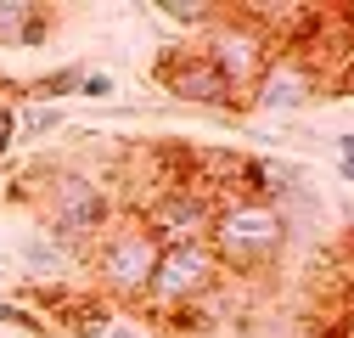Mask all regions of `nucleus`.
Returning <instances> with one entry per match:
<instances>
[{
	"instance_id": "ddd939ff",
	"label": "nucleus",
	"mask_w": 354,
	"mask_h": 338,
	"mask_svg": "<svg viewBox=\"0 0 354 338\" xmlns=\"http://www.w3.org/2000/svg\"><path fill=\"white\" fill-rule=\"evenodd\" d=\"M68 113L51 107V102H17V141H46V136H62Z\"/></svg>"
},
{
	"instance_id": "f3484780",
	"label": "nucleus",
	"mask_w": 354,
	"mask_h": 338,
	"mask_svg": "<svg viewBox=\"0 0 354 338\" xmlns=\"http://www.w3.org/2000/svg\"><path fill=\"white\" fill-rule=\"evenodd\" d=\"M332 147H337V181H348V186H354V130H348V136H337Z\"/></svg>"
},
{
	"instance_id": "9b49d317",
	"label": "nucleus",
	"mask_w": 354,
	"mask_h": 338,
	"mask_svg": "<svg viewBox=\"0 0 354 338\" xmlns=\"http://www.w3.org/2000/svg\"><path fill=\"white\" fill-rule=\"evenodd\" d=\"M107 327H118V305L102 299L96 287H79L68 299V310L57 316V332H68V338H102Z\"/></svg>"
},
{
	"instance_id": "f257e3e1",
	"label": "nucleus",
	"mask_w": 354,
	"mask_h": 338,
	"mask_svg": "<svg viewBox=\"0 0 354 338\" xmlns=\"http://www.w3.org/2000/svg\"><path fill=\"white\" fill-rule=\"evenodd\" d=\"M287 242H292V220L281 215L276 203L219 192L214 226H208V254L219 260V276H231V282L270 276L287 260Z\"/></svg>"
},
{
	"instance_id": "2eb2a0df",
	"label": "nucleus",
	"mask_w": 354,
	"mask_h": 338,
	"mask_svg": "<svg viewBox=\"0 0 354 338\" xmlns=\"http://www.w3.org/2000/svg\"><path fill=\"white\" fill-rule=\"evenodd\" d=\"M17 147V96H12V79L0 73V158Z\"/></svg>"
},
{
	"instance_id": "f03ea898",
	"label": "nucleus",
	"mask_w": 354,
	"mask_h": 338,
	"mask_svg": "<svg viewBox=\"0 0 354 338\" xmlns=\"http://www.w3.org/2000/svg\"><path fill=\"white\" fill-rule=\"evenodd\" d=\"M34 215H39V231H51L62 248H73L84 260L91 242L118 220V192L79 163H57V175L34 197Z\"/></svg>"
},
{
	"instance_id": "6e6552de",
	"label": "nucleus",
	"mask_w": 354,
	"mask_h": 338,
	"mask_svg": "<svg viewBox=\"0 0 354 338\" xmlns=\"http://www.w3.org/2000/svg\"><path fill=\"white\" fill-rule=\"evenodd\" d=\"M214 203H219V192H214V186H203V181H174V186H163V192L141 208V220H147V231H152L163 248L208 242Z\"/></svg>"
},
{
	"instance_id": "f8f14e48",
	"label": "nucleus",
	"mask_w": 354,
	"mask_h": 338,
	"mask_svg": "<svg viewBox=\"0 0 354 338\" xmlns=\"http://www.w3.org/2000/svg\"><path fill=\"white\" fill-rule=\"evenodd\" d=\"M219 12H225V6H208V0H163V6H152V17H163L174 28H192L197 39L219 23Z\"/></svg>"
},
{
	"instance_id": "7ed1b4c3",
	"label": "nucleus",
	"mask_w": 354,
	"mask_h": 338,
	"mask_svg": "<svg viewBox=\"0 0 354 338\" xmlns=\"http://www.w3.org/2000/svg\"><path fill=\"white\" fill-rule=\"evenodd\" d=\"M158 260H163V242L147 231V220L118 208V220L91 242V254H84V271H91V287L102 299H113L118 310H136L152 271H158Z\"/></svg>"
},
{
	"instance_id": "a211bd4d",
	"label": "nucleus",
	"mask_w": 354,
	"mask_h": 338,
	"mask_svg": "<svg viewBox=\"0 0 354 338\" xmlns=\"http://www.w3.org/2000/svg\"><path fill=\"white\" fill-rule=\"evenodd\" d=\"M343 287H348V299H354V231H348V242H343Z\"/></svg>"
},
{
	"instance_id": "dca6fc26",
	"label": "nucleus",
	"mask_w": 354,
	"mask_h": 338,
	"mask_svg": "<svg viewBox=\"0 0 354 338\" xmlns=\"http://www.w3.org/2000/svg\"><path fill=\"white\" fill-rule=\"evenodd\" d=\"M79 96H84V102H113V96H118V79H113L107 68H84Z\"/></svg>"
},
{
	"instance_id": "9d476101",
	"label": "nucleus",
	"mask_w": 354,
	"mask_h": 338,
	"mask_svg": "<svg viewBox=\"0 0 354 338\" xmlns=\"http://www.w3.org/2000/svg\"><path fill=\"white\" fill-rule=\"evenodd\" d=\"M73 271H84V260L73 248H62L51 231H28L23 242V282H73Z\"/></svg>"
},
{
	"instance_id": "20e7f679",
	"label": "nucleus",
	"mask_w": 354,
	"mask_h": 338,
	"mask_svg": "<svg viewBox=\"0 0 354 338\" xmlns=\"http://www.w3.org/2000/svg\"><path fill=\"white\" fill-rule=\"evenodd\" d=\"M152 79H158V91L169 102H180V107H197V113H225V118H242L248 102L231 91L225 79H219V68L197 51V39H163V46L152 51Z\"/></svg>"
},
{
	"instance_id": "423d86ee",
	"label": "nucleus",
	"mask_w": 354,
	"mask_h": 338,
	"mask_svg": "<svg viewBox=\"0 0 354 338\" xmlns=\"http://www.w3.org/2000/svg\"><path fill=\"white\" fill-rule=\"evenodd\" d=\"M197 51L219 68V79L231 84V91L248 102V91L264 79V68H270V57H276V39L264 34L259 23H248L242 17V6H225L219 12V23L197 39Z\"/></svg>"
},
{
	"instance_id": "4468645a",
	"label": "nucleus",
	"mask_w": 354,
	"mask_h": 338,
	"mask_svg": "<svg viewBox=\"0 0 354 338\" xmlns=\"http://www.w3.org/2000/svg\"><path fill=\"white\" fill-rule=\"evenodd\" d=\"M0 327H17V332H28V338H57V327L39 316L34 305H23L17 293H0Z\"/></svg>"
},
{
	"instance_id": "1a4fd4ad",
	"label": "nucleus",
	"mask_w": 354,
	"mask_h": 338,
	"mask_svg": "<svg viewBox=\"0 0 354 338\" xmlns=\"http://www.w3.org/2000/svg\"><path fill=\"white\" fill-rule=\"evenodd\" d=\"M62 12L39 0H0V51H39L57 34Z\"/></svg>"
},
{
	"instance_id": "0eeeda50",
	"label": "nucleus",
	"mask_w": 354,
	"mask_h": 338,
	"mask_svg": "<svg viewBox=\"0 0 354 338\" xmlns=\"http://www.w3.org/2000/svg\"><path fill=\"white\" fill-rule=\"evenodd\" d=\"M326 91H332V68L315 51L281 46L264 68V79L248 91V113H304V107L326 102Z\"/></svg>"
},
{
	"instance_id": "39448f33",
	"label": "nucleus",
	"mask_w": 354,
	"mask_h": 338,
	"mask_svg": "<svg viewBox=\"0 0 354 338\" xmlns=\"http://www.w3.org/2000/svg\"><path fill=\"white\" fill-rule=\"evenodd\" d=\"M219 282H225V276H219V260L208 254V242L163 248V260H158V271H152V282H147V293H141L136 316H147V321L158 327V321H169V316H180L186 305L208 299Z\"/></svg>"
},
{
	"instance_id": "6ab92c4d",
	"label": "nucleus",
	"mask_w": 354,
	"mask_h": 338,
	"mask_svg": "<svg viewBox=\"0 0 354 338\" xmlns=\"http://www.w3.org/2000/svg\"><path fill=\"white\" fill-rule=\"evenodd\" d=\"M102 338H147V332H141V327H136V321H118V327H107V332H102Z\"/></svg>"
}]
</instances>
